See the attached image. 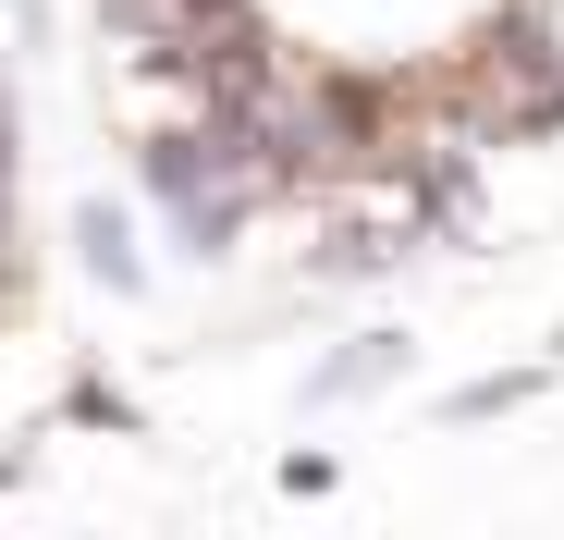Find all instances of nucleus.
Wrapping results in <instances>:
<instances>
[{
  "instance_id": "obj_3",
  "label": "nucleus",
  "mask_w": 564,
  "mask_h": 540,
  "mask_svg": "<svg viewBox=\"0 0 564 540\" xmlns=\"http://www.w3.org/2000/svg\"><path fill=\"white\" fill-rule=\"evenodd\" d=\"M13 307H25V258H13V234H0V332H13Z\"/></svg>"
},
{
  "instance_id": "obj_2",
  "label": "nucleus",
  "mask_w": 564,
  "mask_h": 540,
  "mask_svg": "<svg viewBox=\"0 0 564 540\" xmlns=\"http://www.w3.org/2000/svg\"><path fill=\"white\" fill-rule=\"evenodd\" d=\"M516 25H528V37L552 50V74H564V0H528V13H516Z\"/></svg>"
},
{
  "instance_id": "obj_4",
  "label": "nucleus",
  "mask_w": 564,
  "mask_h": 540,
  "mask_svg": "<svg viewBox=\"0 0 564 540\" xmlns=\"http://www.w3.org/2000/svg\"><path fill=\"white\" fill-rule=\"evenodd\" d=\"M0 197H13V123H0Z\"/></svg>"
},
{
  "instance_id": "obj_1",
  "label": "nucleus",
  "mask_w": 564,
  "mask_h": 540,
  "mask_svg": "<svg viewBox=\"0 0 564 540\" xmlns=\"http://www.w3.org/2000/svg\"><path fill=\"white\" fill-rule=\"evenodd\" d=\"M86 270H99L111 295H135V283H148V258H135V222H123V209H86Z\"/></svg>"
}]
</instances>
